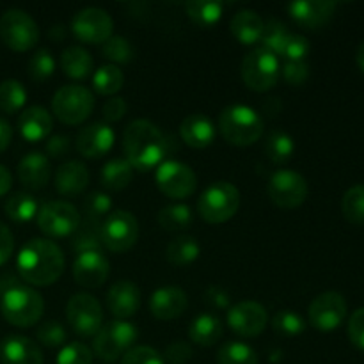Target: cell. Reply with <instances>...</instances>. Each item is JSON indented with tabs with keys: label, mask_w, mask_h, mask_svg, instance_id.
<instances>
[{
	"label": "cell",
	"mask_w": 364,
	"mask_h": 364,
	"mask_svg": "<svg viewBox=\"0 0 364 364\" xmlns=\"http://www.w3.org/2000/svg\"><path fill=\"white\" fill-rule=\"evenodd\" d=\"M334 9L336 2H327V0H299L288 6L291 20L308 31H318L320 27L329 23Z\"/></svg>",
	"instance_id": "obj_19"
},
{
	"label": "cell",
	"mask_w": 364,
	"mask_h": 364,
	"mask_svg": "<svg viewBox=\"0 0 364 364\" xmlns=\"http://www.w3.org/2000/svg\"><path fill=\"white\" fill-rule=\"evenodd\" d=\"M110 210H112V201L105 192H92L84 201V212L92 223H100V219H105Z\"/></svg>",
	"instance_id": "obj_47"
},
{
	"label": "cell",
	"mask_w": 364,
	"mask_h": 364,
	"mask_svg": "<svg viewBox=\"0 0 364 364\" xmlns=\"http://www.w3.org/2000/svg\"><path fill=\"white\" fill-rule=\"evenodd\" d=\"M102 52L110 63H114V66L130 63L132 57H134V48H132L130 41L121 38V36H112L110 39H107L102 45Z\"/></svg>",
	"instance_id": "obj_43"
},
{
	"label": "cell",
	"mask_w": 364,
	"mask_h": 364,
	"mask_svg": "<svg viewBox=\"0 0 364 364\" xmlns=\"http://www.w3.org/2000/svg\"><path fill=\"white\" fill-rule=\"evenodd\" d=\"M66 318L71 331L78 336H96L103 323V308L89 294H77L70 299L66 306Z\"/></svg>",
	"instance_id": "obj_14"
},
{
	"label": "cell",
	"mask_w": 364,
	"mask_h": 364,
	"mask_svg": "<svg viewBox=\"0 0 364 364\" xmlns=\"http://www.w3.org/2000/svg\"><path fill=\"white\" fill-rule=\"evenodd\" d=\"M279 59L265 48H255L242 60V80L256 92L270 91L279 80Z\"/></svg>",
	"instance_id": "obj_9"
},
{
	"label": "cell",
	"mask_w": 364,
	"mask_h": 364,
	"mask_svg": "<svg viewBox=\"0 0 364 364\" xmlns=\"http://www.w3.org/2000/svg\"><path fill=\"white\" fill-rule=\"evenodd\" d=\"M219 364H258V354L244 341H228L217 354Z\"/></svg>",
	"instance_id": "obj_38"
},
{
	"label": "cell",
	"mask_w": 364,
	"mask_h": 364,
	"mask_svg": "<svg viewBox=\"0 0 364 364\" xmlns=\"http://www.w3.org/2000/svg\"><path fill=\"white\" fill-rule=\"evenodd\" d=\"M95 109V95L78 84L63 85L52 98L53 116L64 124H82Z\"/></svg>",
	"instance_id": "obj_6"
},
{
	"label": "cell",
	"mask_w": 364,
	"mask_h": 364,
	"mask_svg": "<svg viewBox=\"0 0 364 364\" xmlns=\"http://www.w3.org/2000/svg\"><path fill=\"white\" fill-rule=\"evenodd\" d=\"M16 270L21 279L32 287H50L63 276L64 255L55 242L32 238L20 249Z\"/></svg>",
	"instance_id": "obj_1"
},
{
	"label": "cell",
	"mask_w": 364,
	"mask_h": 364,
	"mask_svg": "<svg viewBox=\"0 0 364 364\" xmlns=\"http://www.w3.org/2000/svg\"><path fill=\"white\" fill-rule=\"evenodd\" d=\"M116 135L114 130L105 123H92L82 128L77 135V149L85 159H102L114 148Z\"/></svg>",
	"instance_id": "obj_20"
},
{
	"label": "cell",
	"mask_w": 364,
	"mask_h": 364,
	"mask_svg": "<svg viewBox=\"0 0 364 364\" xmlns=\"http://www.w3.org/2000/svg\"><path fill=\"white\" fill-rule=\"evenodd\" d=\"M166 359L169 364H187L192 359L191 345L185 341H173L166 348Z\"/></svg>",
	"instance_id": "obj_53"
},
{
	"label": "cell",
	"mask_w": 364,
	"mask_h": 364,
	"mask_svg": "<svg viewBox=\"0 0 364 364\" xmlns=\"http://www.w3.org/2000/svg\"><path fill=\"white\" fill-rule=\"evenodd\" d=\"M309 322L316 331L331 333L343 323L347 316V301L338 291H323L309 304Z\"/></svg>",
	"instance_id": "obj_16"
},
{
	"label": "cell",
	"mask_w": 364,
	"mask_h": 364,
	"mask_svg": "<svg viewBox=\"0 0 364 364\" xmlns=\"http://www.w3.org/2000/svg\"><path fill=\"white\" fill-rule=\"evenodd\" d=\"M45 358L36 341L27 336H7L0 341V363L2 364H43Z\"/></svg>",
	"instance_id": "obj_23"
},
{
	"label": "cell",
	"mask_w": 364,
	"mask_h": 364,
	"mask_svg": "<svg viewBox=\"0 0 364 364\" xmlns=\"http://www.w3.org/2000/svg\"><path fill=\"white\" fill-rule=\"evenodd\" d=\"M110 274V263L102 251L80 252L73 263V277L80 287L95 290L105 284Z\"/></svg>",
	"instance_id": "obj_18"
},
{
	"label": "cell",
	"mask_w": 364,
	"mask_h": 364,
	"mask_svg": "<svg viewBox=\"0 0 364 364\" xmlns=\"http://www.w3.org/2000/svg\"><path fill=\"white\" fill-rule=\"evenodd\" d=\"M0 311L4 318L14 327H32L45 313V301L34 288L16 284L0 299Z\"/></svg>",
	"instance_id": "obj_4"
},
{
	"label": "cell",
	"mask_w": 364,
	"mask_h": 364,
	"mask_svg": "<svg viewBox=\"0 0 364 364\" xmlns=\"http://www.w3.org/2000/svg\"><path fill=\"white\" fill-rule=\"evenodd\" d=\"M188 308V295L178 287H162L149 297V311L159 320L180 318Z\"/></svg>",
	"instance_id": "obj_21"
},
{
	"label": "cell",
	"mask_w": 364,
	"mask_h": 364,
	"mask_svg": "<svg viewBox=\"0 0 364 364\" xmlns=\"http://www.w3.org/2000/svg\"><path fill=\"white\" fill-rule=\"evenodd\" d=\"M295 141L284 130H274L267 135L265 155L274 164H284L294 156Z\"/></svg>",
	"instance_id": "obj_35"
},
{
	"label": "cell",
	"mask_w": 364,
	"mask_h": 364,
	"mask_svg": "<svg viewBox=\"0 0 364 364\" xmlns=\"http://www.w3.org/2000/svg\"><path fill=\"white\" fill-rule=\"evenodd\" d=\"M71 31L78 41L87 45H103L107 39L112 38L114 21L107 11L100 7H87L75 14Z\"/></svg>",
	"instance_id": "obj_15"
},
{
	"label": "cell",
	"mask_w": 364,
	"mask_h": 364,
	"mask_svg": "<svg viewBox=\"0 0 364 364\" xmlns=\"http://www.w3.org/2000/svg\"><path fill=\"white\" fill-rule=\"evenodd\" d=\"M199 255H201V245L194 237H188V235L176 237L166 249L167 262L176 267L191 265L199 258Z\"/></svg>",
	"instance_id": "obj_32"
},
{
	"label": "cell",
	"mask_w": 364,
	"mask_h": 364,
	"mask_svg": "<svg viewBox=\"0 0 364 364\" xmlns=\"http://www.w3.org/2000/svg\"><path fill=\"white\" fill-rule=\"evenodd\" d=\"M224 4L220 2H203V0H192L187 2L185 11L188 18L199 27H213L220 20L224 13Z\"/></svg>",
	"instance_id": "obj_36"
},
{
	"label": "cell",
	"mask_w": 364,
	"mask_h": 364,
	"mask_svg": "<svg viewBox=\"0 0 364 364\" xmlns=\"http://www.w3.org/2000/svg\"><path fill=\"white\" fill-rule=\"evenodd\" d=\"M309 50H311V45H309L308 38L301 34H290L281 50V57H284L287 63H299L308 57Z\"/></svg>",
	"instance_id": "obj_49"
},
{
	"label": "cell",
	"mask_w": 364,
	"mask_h": 364,
	"mask_svg": "<svg viewBox=\"0 0 364 364\" xmlns=\"http://www.w3.org/2000/svg\"><path fill=\"white\" fill-rule=\"evenodd\" d=\"M52 176V167H50L48 156L39 151H32L25 155L18 164V178L21 185L28 191H41L48 185Z\"/></svg>",
	"instance_id": "obj_24"
},
{
	"label": "cell",
	"mask_w": 364,
	"mask_h": 364,
	"mask_svg": "<svg viewBox=\"0 0 364 364\" xmlns=\"http://www.w3.org/2000/svg\"><path fill=\"white\" fill-rule=\"evenodd\" d=\"M4 210H6V215L14 223H28L38 217L39 205L34 196L27 192H14L6 199Z\"/></svg>",
	"instance_id": "obj_33"
},
{
	"label": "cell",
	"mask_w": 364,
	"mask_h": 364,
	"mask_svg": "<svg viewBox=\"0 0 364 364\" xmlns=\"http://www.w3.org/2000/svg\"><path fill=\"white\" fill-rule=\"evenodd\" d=\"M355 63H358L359 70L364 73V41L358 46V52H355Z\"/></svg>",
	"instance_id": "obj_61"
},
{
	"label": "cell",
	"mask_w": 364,
	"mask_h": 364,
	"mask_svg": "<svg viewBox=\"0 0 364 364\" xmlns=\"http://www.w3.org/2000/svg\"><path fill=\"white\" fill-rule=\"evenodd\" d=\"M290 34L291 32L288 31V27L283 21L269 20L265 23V28H263L262 39H259V43H262L259 48H265L267 52L274 53V55H281V50H283L284 43H287Z\"/></svg>",
	"instance_id": "obj_41"
},
{
	"label": "cell",
	"mask_w": 364,
	"mask_h": 364,
	"mask_svg": "<svg viewBox=\"0 0 364 364\" xmlns=\"http://www.w3.org/2000/svg\"><path fill=\"white\" fill-rule=\"evenodd\" d=\"M272 326L277 333L284 334V336H299L306 331L304 318L291 309H283V311L276 313Z\"/></svg>",
	"instance_id": "obj_45"
},
{
	"label": "cell",
	"mask_w": 364,
	"mask_h": 364,
	"mask_svg": "<svg viewBox=\"0 0 364 364\" xmlns=\"http://www.w3.org/2000/svg\"><path fill=\"white\" fill-rule=\"evenodd\" d=\"M180 135L187 146L194 149H205L215 139V127L205 114H191L180 124Z\"/></svg>",
	"instance_id": "obj_26"
},
{
	"label": "cell",
	"mask_w": 364,
	"mask_h": 364,
	"mask_svg": "<svg viewBox=\"0 0 364 364\" xmlns=\"http://www.w3.org/2000/svg\"><path fill=\"white\" fill-rule=\"evenodd\" d=\"M57 364H92V350L80 341H71L60 348Z\"/></svg>",
	"instance_id": "obj_46"
},
{
	"label": "cell",
	"mask_w": 364,
	"mask_h": 364,
	"mask_svg": "<svg viewBox=\"0 0 364 364\" xmlns=\"http://www.w3.org/2000/svg\"><path fill=\"white\" fill-rule=\"evenodd\" d=\"M107 308L116 320L132 318L141 308V290L134 281H117L107 291Z\"/></svg>",
	"instance_id": "obj_22"
},
{
	"label": "cell",
	"mask_w": 364,
	"mask_h": 364,
	"mask_svg": "<svg viewBox=\"0 0 364 364\" xmlns=\"http://www.w3.org/2000/svg\"><path fill=\"white\" fill-rule=\"evenodd\" d=\"M137 336L139 333L134 323L127 320H114L102 326V329L96 333L92 348L103 363H116L130 348H134Z\"/></svg>",
	"instance_id": "obj_7"
},
{
	"label": "cell",
	"mask_w": 364,
	"mask_h": 364,
	"mask_svg": "<svg viewBox=\"0 0 364 364\" xmlns=\"http://www.w3.org/2000/svg\"><path fill=\"white\" fill-rule=\"evenodd\" d=\"M341 212L350 224L363 226L364 224V185H354L345 192L341 199Z\"/></svg>",
	"instance_id": "obj_40"
},
{
	"label": "cell",
	"mask_w": 364,
	"mask_h": 364,
	"mask_svg": "<svg viewBox=\"0 0 364 364\" xmlns=\"http://www.w3.org/2000/svg\"><path fill=\"white\" fill-rule=\"evenodd\" d=\"M53 119L52 114L45 107L32 105L27 107L18 117V130L27 142L45 141L52 134Z\"/></svg>",
	"instance_id": "obj_25"
},
{
	"label": "cell",
	"mask_w": 364,
	"mask_h": 364,
	"mask_svg": "<svg viewBox=\"0 0 364 364\" xmlns=\"http://www.w3.org/2000/svg\"><path fill=\"white\" fill-rule=\"evenodd\" d=\"M156 187L169 199H187L198 188V176L194 171L178 160H166L155 174Z\"/></svg>",
	"instance_id": "obj_13"
},
{
	"label": "cell",
	"mask_w": 364,
	"mask_h": 364,
	"mask_svg": "<svg viewBox=\"0 0 364 364\" xmlns=\"http://www.w3.org/2000/svg\"><path fill=\"white\" fill-rule=\"evenodd\" d=\"M60 68L66 77L75 80L87 78L92 71V57L82 46H68L60 55Z\"/></svg>",
	"instance_id": "obj_30"
},
{
	"label": "cell",
	"mask_w": 364,
	"mask_h": 364,
	"mask_svg": "<svg viewBox=\"0 0 364 364\" xmlns=\"http://www.w3.org/2000/svg\"><path fill=\"white\" fill-rule=\"evenodd\" d=\"M11 139H13V128H11V124L6 119L0 117V153L9 146Z\"/></svg>",
	"instance_id": "obj_58"
},
{
	"label": "cell",
	"mask_w": 364,
	"mask_h": 364,
	"mask_svg": "<svg viewBox=\"0 0 364 364\" xmlns=\"http://www.w3.org/2000/svg\"><path fill=\"white\" fill-rule=\"evenodd\" d=\"M16 284H20V283H18V277L14 276V274H11V272L0 274V297H2L7 290H11L13 287H16Z\"/></svg>",
	"instance_id": "obj_60"
},
{
	"label": "cell",
	"mask_w": 364,
	"mask_h": 364,
	"mask_svg": "<svg viewBox=\"0 0 364 364\" xmlns=\"http://www.w3.org/2000/svg\"><path fill=\"white\" fill-rule=\"evenodd\" d=\"M38 226L52 238L73 235L80 226V212L68 201H48L39 206Z\"/></svg>",
	"instance_id": "obj_12"
},
{
	"label": "cell",
	"mask_w": 364,
	"mask_h": 364,
	"mask_svg": "<svg viewBox=\"0 0 364 364\" xmlns=\"http://www.w3.org/2000/svg\"><path fill=\"white\" fill-rule=\"evenodd\" d=\"M348 340L355 348L364 352V308L355 309L348 320Z\"/></svg>",
	"instance_id": "obj_51"
},
{
	"label": "cell",
	"mask_w": 364,
	"mask_h": 364,
	"mask_svg": "<svg viewBox=\"0 0 364 364\" xmlns=\"http://www.w3.org/2000/svg\"><path fill=\"white\" fill-rule=\"evenodd\" d=\"M134 178V167L127 159H112L102 169V185L107 191L119 192L130 185Z\"/></svg>",
	"instance_id": "obj_31"
},
{
	"label": "cell",
	"mask_w": 364,
	"mask_h": 364,
	"mask_svg": "<svg viewBox=\"0 0 364 364\" xmlns=\"http://www.w3.org/2000/svg\"><path fill=\"white\" fill-rule=\"evenodd\" d=\"M240 208V191L230 181H215L198 201V213L205 223L223 224L233 219Z\"/></svg>",
	"instance_id": "obj_5"
},
{
	"label": "cell",
	"mask_w": 364,
	"mask_h": 364,
	"mask_svg": "<svg viewBox=\"0 0 364 364\" xmlns=\"http://www.w3.org/2000/svg\"><path fill=\"white\" fill-rule=\"evenodd\" d=\"M100 223H92L89 220L85 226H78L75 231L73 247L75 251L80 252H91V251H102V237H100Z\"/></svg>",
	"instance_id": "obj_42"
},
{
	"label": "cell",
	"mask_w": 364,
	"mask_h": 364,
	"mask_svg": "<svg viewBox=\"0 0 364 364\" xmlns=\"http://www.w3.org/2000/svg\"><path fill=\"white\" fill-rule=\"evenodd\" d=\"M230 28L233 38L240 41L242 45H255L262 39L265 21L262 20V16L256 11L242 9L231 18Z\"/></svg>",
	"instance_id": "obj_28"
},
{
	"label": "cell",
	"mask_w": 364,
	"mask_h": 364,
	"mask_svg": "<svg viewBox=\"0 0 364 364\" xmlns=\"http://www.w3.org/2000/svg\"><path fill=\"white\" fill-rule=\"evenodd\" d=\"M269 316L256 301H242L228 311V326L242 338H256L265 331Z\"/></svg>",
	"instance_id": "obj_17"
},
{
	"label": "cell",
	"mask_w": 364,
	"mask_h": 364,
	"mask_svg": "<svg viewBox=\"0 0 364 364\" xmlns=\"http://www.w3.org/2000/svg\"><path fill=\"white\" fill-rule=\"evenodd\" d=\"M123 149L128 164L141 173L159 167L167 155V139L156 124L135 119L124 128Z\"/></svg>",
	"instance_id": "obj_2"
},
{
	"label": "cell",
	"mask_w": 364,
	"mask_h": 364,
	"mask_svg": "<svg viewBox=\"0 0 364 364\" xmlns=\"http://www.w3.org/2000/svg\"><path fill=\"white\" fill-rule=\"evenodd\" d=\"M36 338L48 348H59L66 343V329L59 322H45L36 331Z\"/></svg>",
	"instance_id": "obj_48"
},
{
	"label": "cell",
	"mask_w": 364,
	"mask_h": 364,
	"mask_svg": "<svg viewBox=\"0 0 364 364\" xmlns=\"http://www.w3.org/2000/svg\"><path fill=\"white\" fill-rule=\"evenodd\" d=\"M121 364H166V361L159 350L141 345V347L130 348L121 359Z\"/></svg>",
	"instance_id": "obj_50"
},
{
	"label": "cell",
	"mask_w": 364,
	"mask_h": 364,
	"mask_svg": "<svg viewBox=\"0 0 364 364\" xmlns=\"http://www.w3.org/2000/svg\"><path fill=\"white\" fill-rule=\"evenodd\" d=\"M206 302H210L212 306H215V308H228V304H230V297H228V294L224 290H220V288H210L208 291H206Z\"/></svg>",
	"instance_id": "obj_57"
},
{
	"label": "cell",
	"mask_w": 364,
	"mask_h": 364,
	"mask_svg": "<svg viewBox=\"0 0 364 364\" xmlns=\"http://www.w3.org/2000/svg\"><path fill=\"white\" fill-rule=\"evenodd\" d=\"M13 187V176H11V171L6 166L0 164V198L6 196L7 192Z\"/></svg>",
	"instance_id": "obj_59"
},
{
	"label": "cell",
	"mask_w": 364,
	"mask_h": 364,
	"mask_svg": "<svg viewBox=\"0 0 364 364\" xmlns=\"http://www.w3.org/2000/svg\"><path fill=\"white\" fill-rule=\"evenodd\" d=\"M89 171L78 160H68L57 169L55 188L63 196H78L87 188Z\"/></svg>",
	"instance_id": "obj_27"
},
{
	"label": "cell",
	"mask_w": 364,
	"mask_h": 364,
	"mask_svg": "<svg viewBox=\"0 0 364 364\" xmlns=\"http://www.w3.org/2000/svg\"><path fill=\"white\" fill-rule=\"evenodd\" d=\"M124 85V75L114 64H105L98 68L92 75V87L102 96H114L119 92Z\"/></svg>",
	"instance_id": "obj_34"
},
{
	"label": "cell",
	"mask_w": 364,
	"mask_h": 364,
	"mask_svg": "<svg viewBox=\"0 0 364 364\" xmlns=\"http://www.w3.org/2000/svg\"><path fill=\"white\" fill-rule=\"evenodd\" d=\"M100 237L102 245L110 252H127L137 244L139 240V223L134 213L127 210H116L110 212L103 219L100 226Z\"/></svg>",
	"instance_id": "obj_10"
},
{
	"label": "cell",
	"mask_w": 364,
	"mask_h": 364,
	"mask_svg": "<svg viewBox=\"0 0 364 364\" xmlns=\"http://www.w3.org/2000/svg\"><path fill=\"white\" fill-rule=\"evenodd\" d=\"M223 336V322L212 313H201L196 316L188 329V338L199 347H213Z\"/></svg>",
	"instance_id": "obj_29"
},
{
	"label": "cell",
	"mask_w": 364,
	"mask_h": 364,
	"mask_svg": "<svg viewBox=\"0 0 364 364\" xmlns=\"http://www.w3.org/2000/svg\"><path fill=\"white\" fill-rule=\"evenodd\" d=\"M283 77L290 85H302L309 78V64L306 60L284 63Z\"/></svg>",
	"instance_id": "obj_52"
},
{
	"label": "cell",
	"mask_w": 364,
	"mask_h": 364,
	"mask_svg": "<svg viewBox=\"0 0 364 364\" xmlns=\"http://www.w3.org/2000/svg\"><path fill=\"white\" fill-rule=\"evenodd\" d=\"M71 151V139L66 135H52L46 141V153L50 159H64Z\"/></svg>",
	"instance_id": "obj_54"
},
{
	"label": "cell",
	"mask_w": 364,
	"mask_h": 364,
	"mask_svg": "<svg viewBox=\"0 0 364 364\" xmlns=\"http://www.w3.org/2000/svg\"><path fill=\"white\" fill-rule=\"evenodd\" d=\"M156 219L166 231L187 230L192 223V210L183 203H176L160 210Z\"/></svg>",
	"instance_id": "obj_39"
},
{
	"label": "cell",
	"mask_w": 364,
	"mask_h": 364,
	"mask_svg": "<svg viewBox=\"0 0 364 364\" xmlns=\"http://www.w3.org/2000/svg\"><path fill=\"white\" fill-rule=\"evenodd\" d=\"M0 39L14 52H27L38 45L39 27L25 11L7 9L0 16Z\"/></svg>",
	"instance_id": "obj_8"
},
{
	"label": "cell",
	"mask_w": 364,
	"mask_h": 364,
	"mask_svg": "<svg viewBox=\"0 0 364 364\" xmlns=\"http://www.w3.org/2000/svg\"><path fill=\"white\" fill-rule=\"evenodd\" d=\"M127 110V102H124L123 98H119V96H112V98L107 100L105 105H103V117H105V121H109V123H116V121L123 119Z\"/></svg>",
	"instance_id": "obj_55"
},
{
	"label": "cell",
	"mask_w": 364,
	"mask_h": 364,
	"mask_svg": "<svg viewBox=\"0 0 364 364\" xmlns=\"http://www.w3.org/2000/svg\"><path fill=\"white\" fill-rule=\"evenodd\" d=\"M55 71V59L46 48H39L28 60V75L32 80L43 82Z\"/></svg>",
	"instance_id": "obj_44"
},
{
	"label": "cell",
	"mask_w": 364,
	"mask_h": 364,
	"mask_svg": "<svg viewBox=\"0 0 364 364\" xmlns=\"http://www.w3.org/2000/svg\"><path fill=\"white\" fill-rule=\"evenodd\" d=\"M269 198L283 210L299 208L308 198V181L294 169H279L270 176L267 185Z\"/></svg>",
	"instance_id": "obj_11"
},
{
	"label": "cell",
	"mask_w": 364,
	"mask_h": 364,
	"mask_svg": "<svg viewBox=\"0 0 364 364\" xmlns=\"http://www.w3.org/2000/svg\"><path fill=\"white\" fill-rule=\"evenodd\" d=\"M27 102V89L14 78L0 82V110L6 114H14Z\"/></svg>",
	"instance_id": "obj_37"
},
{
	"label": "cell",
	"mask_w": 364,
	"mask_h": 364,
	"mask_svg": "<svg viewBox=\"0 0 364 364\" xmlns=\"http://www.w3.org/2000/svg\"><path fill=\"white\" fill-rule=\"evenodd\" d=\"M219 130L231 146H251L263 137V119L252 107L237 103L220 112Z\"/></svg>",
	"instance_id": "obj_3"
},
{
	"label": "cell",
	"mask_w": 364,
	"mask_h": 364,
	"mask_svg": "<svg viewBox=\"0 0 364 364\" xmlns=\"http://www.w3.org/2000/svg\"><path fill=\"white\" fill-rule=\"evenodd\" d=\"M14 249V237L9 228L4 223H0V267L13 256Z\"/></svg>",
	"instance_id": "obj_56"
}]
</instances>
